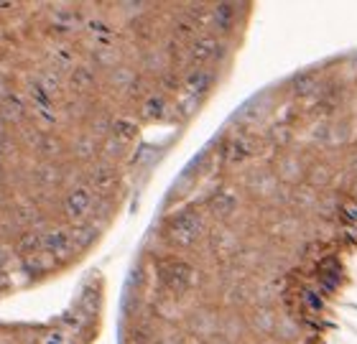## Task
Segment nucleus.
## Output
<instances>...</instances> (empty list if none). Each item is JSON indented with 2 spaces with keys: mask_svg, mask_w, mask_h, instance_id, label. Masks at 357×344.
<instances>
[{
  "mask_svg": "<svg viewBox=\"0 0 357 344\" xmlns=\"http://www.w3.org/2000/svg\"><path fill=\"white\" fill-rule=\"evenodd\" d=\"M212 79H215V77H212V72H209V69L197 67V72H192V77L186 79V84H189V90H192V92H202V90H207Z\"/></svg>",
  "mask_w": 357,
  "mask_h": 344,
  "instance_id": "nucleus-7",
  "label": "nucleus"
},
{
  "mask_svg": "<svg viewBox=\"0 0 357 344\" xmlns=\"http://www.w3.org/2000/svg\"><path fill=\"white\" fill-rule=\"evenodd\" d=\"M158 283L164 286L166 291L174 296H181L192 288L194 283V268L189 263L178 260V258H166L158 263Z\"/></svg>",
  "mask_w": 357,
  "mask_h": 344,
  "instance_id": "nucleus-2",
  "label": "nucleus"
},
{
  "mask_svg": "<svg viewBox=\"0 0 357 344\" xmlns=\"http://www.w3.org/2000/svg\"><path fill=\"white\" fill-rule=\"evenodd\" d=\"M115 130L123 135V141H130V138H133V133H135V125H133V123H128V120H123V123H118V125H115Z\"/></svg>",
  "mask_w": 357,
  "mask_h": 344,
  "instance_id": "nucleus-11",
  "label": "nucleus"
},
{
  "mask_svg": "<svg viewBox=\"0 0 357 344\" xmlns=\"http://www.w3.org/2000/svg\"><path fill=\"white\" fill-rule=\"evenodd\" d=\"M89 207H92V191L89 189H75L72 194L67 196V214L69 217H84L89 212Z\"/></svg>",
  "mask_w": 357,
  "mask_h": 344,
  "instance_id": "nucleus-4",
  "label": "nucleus"
},
{
  "mask_svg": "<svg viewBox=\"0 0 357 344\" xmlns=\"http://www.w3.org/2000/svg\"><path fill=\"white\" fill-rule=\"evenodd\" d=\"M217 54H220V41L215 36H202L192 46V59L194 64H199V69H204V64H209Z\"/></svg>",
  "mask_w": 357,
  "mask_h": 344,
  "instance_id": "nucleus-3",
  "label": "nucleus"
},
{
  "mask_svg": "<svg viewBox=\"0 0 357 344\" xmlns=\"http://www.w3.org/2000/svg\"><path fill=\"white\" fill-rule=\"evenodd\" d=\"M217 23H220V29H230L232 23H235V18H238V8L235 6H220L217 8V13H215Z\"/></svg>",
  "mask_w": 357,
  "mask_h": 344,
  "instance_id": "nucleus-9",
  "label": "nucleus"
},
{
  "mask_svg": "<svg viewBox=\"0 0 357 344\" xmlns=\"http://www.w3.org/2000/svg\"><path fill=\"white\" fill-rule=\"evenodd\" d=\"M319 286L324 288V291H332L337 283V276H340V260L337 258H332V255H327L324 260L319 263Z\"/></svg>",
  "mask_w": 357,
  "mask_h": 344,
  "instance_id": "nucleus-5",
  "label": "nucleus"
},
{
  "mask_svg": "<svg viewBox=\"0 0 357 344\" xmlns=\"http://www.w3.org/2000/svg\"><path fill=\"white\" fill-rule=\"evenodd\" d=\"M158 344H176V342H158Z\"/></svg>",
  "mask_w": 357,
  "mask_h": 344,
  "instance_id": "nucleus-12",
  "label": "nucleus"
},
{
  "mask_svg": "<svg viewBox=\"0 0 357 344\" xmlns=\"http://www.w3.org/2000/svg\"><path fill=\"white\" fill-rule=\"evenodd\" d=\"M164 110H166V102L161 97H151V100H146V105H143V115H146V118H161Z\"/></svg>",
  "mask_w": 357,
  "mask_h": 344,
  "instance_id": "nucleus-10",
  "label": "nucleus"
},
{
  "mask_svg": "<svg viewBox=\"0 0 357 344\" xmlns=\"http://www.w3.org/2000/svg\"><path fill=\"white\" fill-rule=\"evenodd\" d=\"M225 156H227L230 164H243V161H248V158L253 156V146L245 141H235L225 148Z\"/></svg>",
  "mask_w": 357,
  "mask_h": 344,
  "instance_id": "nucleus-6",
  "label": "nucleus"
},
{
  "mask_svg": "<svg viewBox=\"0 0 357 344\" xmlns=\"http://www.w3.org/2000/svg\"><path fill=\"white\" fill-rule=\"evenodd\" d=\"M169 242L176 247H192L202 235V219L194 210L176 212L164 227Z\"/></svg>",
  "mask_w": 357,
  "mask_h": 344,
  "instance_id": "nucleus-1",
  "label": "nucleus"
},
{
  "mask_svg": "<svg viewBox=\"0 0 357 344\" xmlns=\"http://www.w3.org/2000/svg\"><path fill=\"white\" fill-rule=\"evenodd\" d=\"M215 214H220V217H225V214H230L232 207H235V196H232V191H220V194L215 196Z\"/></svg>",
  "mask_w": 357,
  "mask_h": 344,
  "instance_id": "nucleus-8",
  "label": "nucleus"
}]
</instances>
